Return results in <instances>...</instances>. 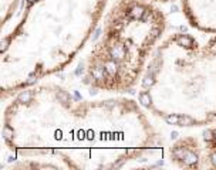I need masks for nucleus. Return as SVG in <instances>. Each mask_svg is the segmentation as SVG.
Masks as SVG:
<instances>
[{
    "mask_svg": "<svg viewBox=\"0 0 216 170\" xmlns=\"http://www.w3.org/2000/svg\"><path fill=\"white\" fill-rule=\"evenodd\" d=\"M165 30L166 16L157 3L114 2L87 56L84 82L100 92L132 91L142 79Z\"/></svg>",
    "mask_w": 216,
    "mask_h": 170,
    "instance_id": "4",
    "label": "nucleus"
},
{
    "mask_svg": "<svg viewBox=\"0 0 216 170\" xmlns=\"http://www.w3.org/2000/svg\"><path fill=\"white\" fill-rule=\"evenodd\" d=\"M169 157L181 169H201L205 166V150L196 136H182L169 149Z\"/></svg>",
    "mask_w": 216,
    "mask_h": 170,
    "instance_id": "5",
    "label": "nucleus"
},
{
    "mask_svg": "<svg viewBox=\"0 0 216 170\" xmlns=\"http://www.w3.org/2000/svg\"><path fill=\"white\" fill-rule=\"evenodd\" d=\"M203 150L205 166L216 170V125L210 126L203 133Z\"/></svg>",
    "mask_w": 216,
    "mask_h": 170,
    "instance_id": "6",
    "label": "nucleus"
},
{
    "mask_svg": "<svg viewBox=\"0 0 216 170\" xmlns=\"http://www.w3.org/2000/svg\"><path fill=\"white\" fill-rule=\"evenodd\" d=\"M108 0H24L2 40V95L7 98L63 71L84 48Z\"/></svg>",
    "mask_w": 216,
    "mask_h": 170,
    "instance_id": "3",
    "label": "nucleus"
},
{
    "mask_svg": "<svg viewBox=\"0 0 216 170\" xmlns=\"http://www.w3.org/2000/svg\"><path fill=\"white\" fill-rule=\"evenodd\" d=\"M142 105L127 98L85 101L57 84L14 94L3 115L4 146L57 169H121L162 145Z\"/></svg>",
    "mask_w": 216,
    "mask_h": 170,
    "instance_id": "1",
    "label": "nucleus"
},
{
    "mask_svg": "<svg viewBox=\"0 0 216 170\" xmlns=\"http://www.w3.org/2000/svg\"><path fill=\"white\" fill-rule=\"evenodd\" d=\"M166 16L139 104L172 126L216 122V0H149Z\"/></svg>",
    "mask_w": 216,
    "mask_h": 170,
    "instance_id": "2",
    "label": "nucleus"
},
{
    "mask_svg": "<svg viewBox=\"0 0 216 170\" xmlns=\"http://www.w3.org/2000/svg\"><path fill=\"white\" fill-rule=\"evenodd\" d=\"M20 0H2V27H6L9 20L14 16Z\"/></svg>",
    "mask_w": 216,
    "mask_h": 170,
    "instance_id": "7",
    "label": "nucleus"
}]
</instances>
